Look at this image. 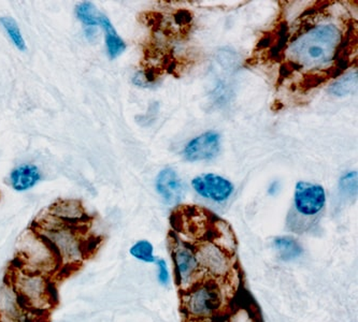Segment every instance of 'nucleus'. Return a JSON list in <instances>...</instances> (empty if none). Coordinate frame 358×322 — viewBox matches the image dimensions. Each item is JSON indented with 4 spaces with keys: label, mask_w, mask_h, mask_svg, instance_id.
<instances>
[{
    "label": "nucleus",
    "mask_w": 358,
    "mask_h": 322,
    "mask_svg": "<svg viewBox=\"0 0 358 322\" xmlns=\"http://www.w3.org/2000/svg\"><path fill=\"white\" fill-rule=\"evenodd\" d=\"M356 41V40H354ZM354 41L342 39L341 31L333 23L320 24L303 31L292 41L285 51L286 68L289 70L308 69L319 72L327 64L336 61L339 69H347L350 56L353 54ZM355 49V47H354Z\"/></svg>",
    "instance_id": "1"
},
{
    "label": "nucleus",
    "mask_w": 358,
    "mask_h": 322,
    "mask_svg": "<svg viewBox=\"0 0 358 322\" xmlns=\"http://www.w3.org/2000/svg\"><path fill=\"white\" fill-rule=\"evenodd\" d=\"M29 228L45 240L61 263L62 270L79 267L97 247V237L87 234L90 226L66 225L43 215L35 219Z\"/></svg>",
    "instance_id": "2"
},
{
    "label": "nucleus",
    "mask_w": 358,
    "mask_h": 322,
    "mask_svg": "<svg viewBox=\"0 0 358 322\" xmlns=\"http://www.w3.org/2000/svg\"><path fill=\"white\" fill-rule=\"evenodd\" d=\"M8 283L24 305L38 315L45 314L54 305L55 287L51 276L14 265Z\"/></svg>",
    "instance_id": "3"
},
{
    "label": "nucleus",
    "mask_w": 358,
    "mask_h": 322,
    "mask_svg": "<svg viewBox=\"0 0 358 322\" xmlns=\"http://www.w3.org/2000/svg\"><path fill=\"white\" fill-rule=\"evenodd\" d=\"M15 265L51 277L62 270L61 263L51 248L31 228L28 229V237L20 244Z\"/></svg>",
    "instance_id": "4"
},
{
    "label": "nucleus",
    "mask_w": 358,
    "mask_h": 322,
    "mask_svg": "<svg viewBox=\"0 0 358 322\" xmlns=\"http://www.w3.org/2000/svg\"><path fill=\"white\" fill-rule=\"evenodd\" d=\"M182 304L191 317L211 318L223 305V295L217 284L208 281L191 288Z\"/></svg>",
    "instance_id": "5"
},
{
    "label": "nucleus",
    "mask_w": 358,
    "mask_h": 322,
    "mask_svg": "<svg viewBox=\"0 0 358 322\" xmlns=\"http://www.w3.org/2000/svg\"><path fill=\"white\" fill-rule=\"evenodd\" d=\"M326 193L323 186L298 182L294 195V219H311L319 216L325 209Z\"/></svg>",
    "instance_id": "6"
},
{
    "label": "nucleus",
    "mask_w": 358,
    "mask_h": 322,
    "mask_svg": "<svg viewBox=\"0 0 358 322\" xmlns=\"http://www.w3.org/2000/svg\"><path fill=\"white\" fill-rule=\"evenodd\" d=\"M169 237L173 247L176 279L180 287H186L189 285L194 276L200 269L195 251L189 246L185 245L176 234L171 233Z\"/></svg>",
    "instance_id": "7"
},
{
    "label": "nucleus",
    "mask_w": 358,
    "mask_h": 322,
    "mask_svg": "<svg viewBox=\"0 0 358 322\" xmlns=\"http://www.w3.org/2000/svg\"><path fill=\"white\" fill-rule=\"evenodd\" d=\"M39 316L24 305L9 283L0 287V322H36Z\"/></svg>",
    "instance_id": "8"
},
{
    "label": "nucleus",
    "mask_w": 358,
    "mask_h": 322,
    "mask_svg": "<svg viewBox=\"0 0 358 322\" xmlns=\"http://www.w3.org/2000/svg\"><path fill=\"white\" fill-rule=\"evenodd\" d=\"M45 211L48 217L66 225L91 226L93 221L79 200H57Z\"/></svg>",
    "instance_id": "9"
},
{
    "label": "nucleus",
    "mask_w": 358,
    "mask_h": 322,
    "mask_svg": "<svg viewBox=\"0 0 358 322\" xmlns=\"http://www.w3.org/2000/svg\"><path fill=\"white\" fill-rule=\"evenodd\" d=\"M195 255L199 267L211 275L222 277L229 271V254L214 242H206L198 246Z\"/></svg>",
    "instance_id": "10"
},
{
    "label": "nucleus",
    "mask_w": 358,
    "mask_h": 322,
    "mask_svg": "<svg viewBox=\"0 0 358 322\" xmlns=\"http://www.w3.org/2000/svg\"><path fill=\"white\" fill-rule=\"evenodd\" d=\"M192 186L198 195L214 202L227 201L234 193L231 182L217 174H203L192 181Z\"/></svg>",
    "instance_id": "11"
},
{
    "label": "nucleus",
    "mask_w": 358,
    "mask_h": 322,
    "mask_svg": "<svg viewBox=\"0 0 358 322\" xmlns=\"http://www.w3.org/2000/svg\"><path fill=\"white\" fill-rule=\"evenodd\" d=\"M221 149V136L215 131H208L189 142L184 149V157L189 161L212 159Z\"/></svg>",
    "instance_id": "12"
},
{
    "label": "nucleus",
    "mask_w": 358,
    "mask_h": 322,
    "mask_svg": "<svg viewBox=\"0 0 358 322\" xmlns=\"http://www.w3.org/2000/svg\"><path fill=\"white\" fill-rule=\"evenodd\" d=\"M156 190L168 204L179 203L185 195V185L173 168L159 172L156 177Z\"/></svg>",
    "instance_id": "13"
},
{
    "label": "nucleus",
    "mask_w": 358,
    "mask_h": 322,
    "mask_svg": "<svg viewBox=\"0 0 358 322\" xmlns=\"http://www.w3.org/2000/svg\"><path fill=\"white\" fill-rule=\"evenodd\" d=\"M41 179L39 169L35 165H22L10 174L11 185L17 191H26L37 185Z\"/></svg>",
    "instance_id": "14"
},
{
    "label": "nucleus",
    "mask_w": 358,
    "mask_h": 322,
    "mask_svg": "<svg viewBox=\"0 0 358 322\" xmlns=\"http://www.w3.org/2000/svg\"><path fill=\"white\" fill-rule=\"evenodd\" d=\"M98 26H101L106 34V45H107L108 54L110 57H119L126 50L124 40L117 35L115 28L112 25L111 21L106 17L105 14H99L98 17Z\"/></svg>",
    "instance_id": "15"
},
{
    "label": "nucleus",
    "mask_w": 358,
    "mask_h": 322,
    "mask_svg": "<svg viewBox=\"0 0 358 322\" xmlns=\"http://www.w3.org/2000/svg\"><path fill=\"white\" fill-rule=\"evenodd\" d=\"M273 246L283 261H292L301 256L303 249L297 240L291 237H275Z\"/></svg>",
    "instance_id": "16"
},
{
    "label": "nucleus",
    "mask_w": 358,
    "mask_h": 322,
    "mask_svg": "<svg viewBox=\"0 0 358 322\" xmlns=\"http://www.w3.org/2000/svg\"><path fill=\"white\" fill-rule=\"evenodd\" d=\"M228 322H263L259 309L252 302L243 301L231 312Z\"/></svg>",
    "instance_id": "17"
},
{
    "label": "nucleus",
    "mask_w": 358,
    "mask_h": 322,
    "mask_svg": "<svg viewBox=\"0 0 358 322\" xmlns=\"http://www.w3.org/2000/svg\"><path fill=\"white\" fill-rule=\"evenodd\" d=\"M357 87V72H351L331 84L329 93L336 97H345L355 92Z\"/></svg>",
    "instance_id": "18"
},
{
    "label": "nucleus",
    "mask_w": 358,
    "mask_h": 322,
    "mask_svg": "<svg viewBox=\"0 0 358 322\" xmlns=\"http://www.w3.org/2000/svg\"><path fill=\"white\" fill-rule=\"evenodd\" d=\"M0 24L5 28L6 33L9 36L13 45L20 50V51H25L26 43L22 35L20 27L17 26V21L11 17H0Z\"/></svg>",
    "instance_id": "19"
},
{
    "label": "nucleus",
    "mask_w": 358,
    "mask_h": 322,
    "mask_svg": "<svg viewBox=\"0 0 358 322\" xmlns=\"http://www.w3.org/2000/svg\"><path fill=\"white\" fill-rule=\"evenodd\" d=\"M129 254L139 261L145 263H155L156 257L154 256V247L151 242L145 240L138 241L131 246Z\"/></svg>",
    "instance_id": "20"
},
{
    "label": "nucleus",
    "mask_w": 358,
    "mask_h": 322,
    "mask_svg": "<svg viewBox=\"0 0 358 322\" xmlns=\"http://www.w3.org/2000/svg\"><path fill=\"white\" fill-rule=\"evenodd\" d=\"M76 14H77L78 19L87 27L98 26V17H99L100 13L93 3H89V1L80 3L76 8Z\"/></svg>",
    "instance_id": "21"
},
{
    "label": "nucleus",
    "mask_w": 358,
    "mask_h": 322,
    "mask_svg": "<svg viewBox=\"0 0 358 322\" xmlns=\"http://www.w3.org/2000/svg\"><path fill=\"white\" fill-rule=\"evenodd\" d=\"M339 189L343 195L354 197L357 193V172L352 171L340 179Z\"/></svg>",
    "instance_id": "22"
},
{
    "label": "nucleus",
    "mask_w": 358,
    "mask_h": 322,
    "mask_svg": "<svg viewBox=\"0 0 358 322\" xmlns=\"http://www.w3.org/2000/svg\"><path fill=\"white\" fill-rule=\"evenodd\" d=\"M156 265L159 267V281L162 285L167 286L170 281V274L168 271L167 263L165 260L156 259Z\"/></svg>",
    "instance_id": "23"
},
{
    "label": "nucleus",
    "mask_w": 358,
    "mask_h": 322,
    "mask_svg": "<svg viewBox=\"0 0 358 322\" xmlns=\"http://www.w3.org/2000/svg\"><path fill=\"white\" fill-rule=\"evenodd\" d=\"M184 322H215L211 319V318H196L191 317L189 319L186 320Z\"/></svg>",
    "instance_id": "24"
}]
</instances>
